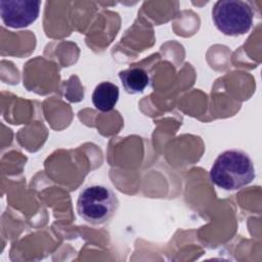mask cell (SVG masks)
<instances>
[{
    "label": "cell",
    "mask_w": 262,
    "mask_h": 262,
    "mask_svg": "<svg viewBox=\"0 0 262 262\" xmlns=\"http://www.w3.org/2000/svg\"><path fill=\"white\" fill-rule=\"evenodd\" d=\"M119 95V87L114 83L104 81L95 87L92 93V102L96 110L103 113L111 112L116 106Z\"/></svg>",
    "instance_id": "obj_5"
},
{
    "label": "cell",
    "mask_w": 262,
    "mask_h": 262,
    "mask_svg": "<svg viewBox=\"0 0 262 262\" xmlns=\"http://www.w3.org/2000/svg\"><path fill=\"white\" fill-rule=\"evenodd\" d=\"M251 158L243 150L228 149L221 152L210 170V179L224 190H237L255 178Z\"/></svg>",
    "instance_id": "obj_1"
},
{
    "label": "cell",
    "mask_w": 262,
    "mask_h": 262,
    "mask_svg": "<svg viewBox=\"0 0 262 262\" xmlns=\"http://www.w3.org/2000/svg\"><path fill=\"white\" fill-rule=\"evenodd\" d=\"M40 6L39 0H1L0 15L9 28H26L38 18Z\"/></svg>",
    "instance_id": "obj_4"
},
{
    "label": "cell",
    "mask_w": 262,
    "mask_h": 262,
    "mask_svg": "<svg viewBox=\"0 0 262 262\" xmlns=\"http://www.w3.org/2000/svg\"><path fill=\"white\" fill-rule=\"evenodd\" d=\"M121 83L130 94L142 93L150 84L149 74L142 68L133 67L119 73Z\"/></svg>",
    "instance_id": "obj_6"
},
{
    "label": "cell",
    "mask_w": 262,
    "mask_h": 262,
    "mask_svg": "<svg viewBox=\"0 0 262 262\" xmlns=\"http://www.w3.org/2000/svg\"><path fill=\"white\" fill-rule=\"evenodd\" d=\"M254 12L248 2L241 0H220L212 9L216 28L226 36L248 33L253 25Z\"/></svg>",
    "instance_id": "obj_3"
},
{
    "label": "cell",
    "mask_w": 262,
    "mask_h": 262,
    "mask_svg": "<svg viewBox=\"0 0 262 262\" xmlns=\"http://www.w3.org/2000/svg\"><path fill=\"white\" fill-rule=\"evenodd\" d=\"M118 206L119 201L115 192L100 184L86 186L77 201L79 216L92 224L108 221L116 213Z\"/></svg>",
    "instance_id": "obj_2"
}]
</instances>
